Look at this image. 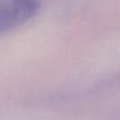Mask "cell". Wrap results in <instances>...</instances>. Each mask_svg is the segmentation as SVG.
<instances>
[{"label":"cell","instance_id":"1","mask_svg":"<svg viewBox=\"0 0 120 120\" xmlns=\"http://www.w3.org/2000/svg\"><path fill=\"white\" fill-rule=\"evenodd\" d=\"M41 6V0H0V34L32 19Z\"/></svg>","mask_w":120,"mask_h":120}]
</instances>
